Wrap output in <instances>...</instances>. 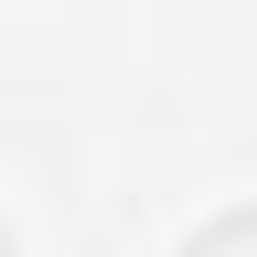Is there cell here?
<instances>
[{
  "mask_svg": "<svg viewBox=\"0 0 257 257\" xmlns=\"http://www.w3.org/2000/svg\"><path fill=\"white\" fill-rule=\"evenodd\" d=\"M185 257H257V209H233L185 241Z\"/></svg>",
  "mask_w": 257,
  "mask_h": 257,
  "instance_id": "1",
  "label": "cell"
},
{
  "mask_svg": "<svg viewBox=\"0 0 257 257\" xmlns=\"http://www.w3.org/2000/svg\"><path fill=\"white\" fill-rule=\"evenodd\" d=\"M0 257H16V241H8V225H0Z\"/></svg>",
  "mask_w": 257,
  "mask_h": 257,
  "instance_id": "2",
  "label": "cell"
}]
</instances>
